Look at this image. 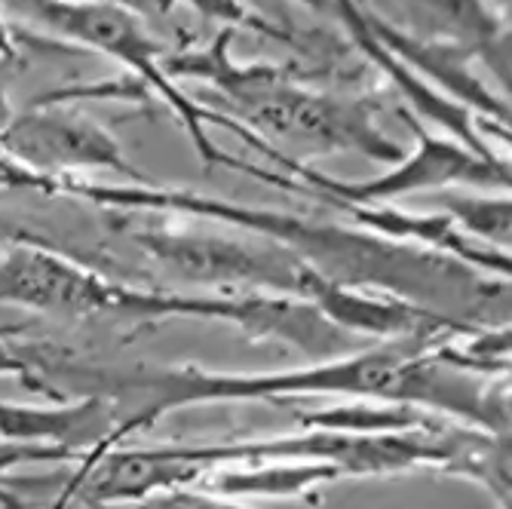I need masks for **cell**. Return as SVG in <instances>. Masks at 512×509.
I'll list each match as a JSON object with an SVG mask.
<instances>
[{
	"mask_svg": "<svg viewBox=\"0 0 512 509\" xmlns=\"http://www.w3.org/2000/svg\"><path fill=\"white\" fill-rule=\"evenodd\" d=\"M283 396H353L414 408L424 405L479 430H491L497 439L509 436L506 396L500 390L494 393L482 375L445 362L436 347H424L421 341L322 359L304 368H289V372L230 375L209 372L200 365H169L138 368L117 381V399L132 402L129 421H135L138 430L188 405L252 399L276 402Z\"/></svg>",
	"mask_w": 512,
	"mask_h": 509,
	"instance_id": "obj_1",
	"label": "cell"
},
{
	"mask_svg": "<svg viewBox=\"0 0 512 509\" xmlns=\"http://www.w3.org/2000/svg\"><path fill=\"white\" fill-rule=\"evenodd\" d=\"M56 194L80 197L105 209H126V212H181L194 218H212L221 224H237L240 230L286 246L298 258H304L319 273L332 276L338 283L359 286V289H405L421 280H436V276L463 273V264L448 255H427L421 249H408L381 237L359 234L347 227L313 224L283 212H264L240 203H227L215 197H200L188 191H166V188H145V184H129V188H114V184H86L77 178H56ZM414 301V295H411Z\"/></svg>",
	"mask_w": 512,
	"mask_h": 509,
	"instance_id": "obj_2",
	"label": "cell"
},
{
	"mask_svg": "<svg viewBox=\"0 0 512 509\" xmlns=\"http://www.w3.org/2000/svg\"><path fill=\"white\" fill-rule=\"evenodd\" d=\"M230 40L234 28H224L203 53H184L175 59L163 56V71L169 77L209 80L234 111L258 129V135H286L310 148L359 151L368 160L399 163L402 148L384 138L362 102L307 92L279 68H240L227 56Z\"/></svg>",
	"mask_w": 512,
	"mask_h": 509,
	"instance_id": "obj_3",
	"label": "cell"
},
{
	"mask_svg": "<svg viewBox=\"0 0 512 509\" xmlns=\"http://www.w3.org/2000/svg\"><path fill=\"white\" fill-rule=\"evenodd\" d=\"M0 10H7L19 25L46 31L53 37H62L68 43H77L83 50H92L99 56H108L129 68L148 89H154L157 96L175 111L181 126L188 129L194 148L200 151L203 163H218L227 169H240L243 160L227 157L206 132V123L237 129V135L255 151L273 157L276 151L264 142L261 135H252L240 120L221 117L209 108H200L194 99H188V92H181L172 77L163 71V46L148 34L142 25V16H135L123 7L114 4H74V0H0Z\"/></svg>",
	"mask_w": 512,
	"mask_h": 509,
	"instance_id": "obj_4",
	"label": "cell"
},
{
	"mask_svg": "<svg viewBox=\"0 0 512 509\" xmlns=\"http://www.w3.org/2000/svg\"><path fill=\"white\" fill-rule=\"evenodd\" d=\"M135 243L148 252V258L194 283H237L243 289L286 295L310 304L325 280V273L270 240L255 243L218 234H194V230L178 227H138Z\"/></svg>",
	"mask_w": 512,
	"mask_h": 509,
	"instance_id": "obj_5",
	"label": "cell"
},
{
	"mask_svg": "<svg viewBox=\"0 0 512 509\" xmlns=\"http://www.w3.org/2000/svg\"><path fill=\"white\" fill-rule=\"evenodd\" d=\"M402 120L417 135V151L405 160H399L390 172L368 178V181H344L325 172H316L310 166H301L289 157H279L276 166L292 172L289 191L322 197L325 203H353V206H384L396 197L417 194V191H436L451 188V184H467V188H509V163L503 157H482L470 151L467 145L454 138L430 135L427 126L417 123L414 114L399 111Z\"/></svg>",
	"mask_w": 512,
	"mask_h": 509,
	"instance_id": "obj_6",
	"label": "cell"
},
{
	"mask_svg": "<svg viewBox=\"0 0 512 509\" xmlns=\"http://www.w3.org/2000/svg\"><path fill=\"white\" fill-rule=\"evenodd\" d=\"M215 319L230 322L240 332L258 341H279L295 350L316 356L319 362L332 353L350 350L353 335L332 326L313 304L286 295H178V292H148L135 295V319Z\"/></svg>",
	"mask_w": 512,
	"mask_h": 509,
	"instance_id": "obj_7",
	"label": "cell"
},
{
	"mask_svg": "<svg viewBox=\"0 0 512 509\" xmlns=\"http://www.w3.org/2000/svg\"><path fill=\"white\" fill-rule=\"evenodd\" d=\"M132 286L31 237L0 243V301L56 316H129Z\"/></svg>",
	"mask_w": 512,
	"mask_h": 509,
	"instance_id": "obj_8",
	"label": "cell"
},
{
	"mask_svg": "<svg viewBox=\"0 0 512 509\" xmlns=\"http://www.w3.org/2000/svg\"><path fill=\"white\" fill-rule=\"evenodd\" d=\"M0 157L43 178H62L77 169H114L135 184L142 181V172L96 120L62 105H34L10 120L0 129Z\"/></svg>",
	"mask_w": 512,
	"mask_h": 509,
	"instance_id": "obj_9",
	"label": "cell"
},
{
	"mask_svg": "<svg viewBox=\"0 0 512 509\" xmlns=\"http://www.w3.org/2000/svg\"><path fill=\"white\" fill-rule=\"evenodd\" d=\"M335 10H338V16L344 19L347 31L353 34L356 46L365 53V59H371V62H375V65L390 77V83L408 99V108H411L414 114H421V117L433 120L436 126H442L445 132L454 135V142L467 145L470 151H476V154H482V157H497V154L488 148L485 138H482V132H479V126H476L470 108H463L457 99L445 96L442 89H436L433 83L421 80L411 68H405L390 50H384V46H381L375 37H371V31H368V25H365V19H362V7L356 4V0H335Z\"/></svg>",
	"mask_w": 512,
	"mask_h": 509,
	"instance_id": "obj_10",
	"label": "cell"
},
{
	"mask_svg": "<svg viewBox=\"0 0 512 509\" xmlns=\"http://www.w3.org/2000/svg\"><path fill=\"white\" fill-rule=\"evenodd\" d=\"M362 19H365V25L371 31V37H375L384 46V50H390L405 68H411L421 80L439 83L442 89L454 92L457 102L463 108L482 111L485 117L509 126V108H506V102H500L494 92L467 68V59L470 56L451 50V46H442V43H430V40L414 37L405 28H396V25L378 19L375 13H368L365 7H362Z\"/></svg>",
	"mask_w": 512,
	"mask_h": 509,
	"instance_id": "obj_11",
	"label": "cell"
},
{
	"mask_svg": "<svg viewBox=\"0 0 512 509\" xmlns=\"http://www.w3.org/2000/svg\"><path fill=\"white\" fill-rule=\"evenodd\" d=\"M117 424V408L105 396H86L71 405H16L0 399V442L65 445L86 451Z\"/></svg>",
	"mask_w": 512,
	"mask_h": 509,
	"instance_id": "obj_12",
	"label": "cell"
},
{
	"mask_svg": "<svg viewBox=\"0 0 512 509\" xmlns=\"http://www.w3.org/2000/svg\"><path fill=\"white\" fill-rule=\"evenodd\" d=\"M411 13L408 34L451 46V50L473 56L491 53L503 46V25L488 10L485 0H399Z\"/></svg>",
	"mask_w": 512,
	"mask_h": 509,
	"instance_id": "obj_13",
	"label": "cell"
},
{
	"mask_svg": "<svg viewBox=\"0 0 512 509\" xmlns=\"http://www.w3.org/2000/svg\"><path fill=\"white\" fill-rule=\"evenodd\" d=\"M203 476L209 494L221 497H304L316 485L338 482L341 470L313 460H261V464H215Z\"/></svg>",
	"mask_w": 512,
	"mask_h": 509,
	"instance_id": "obj_14",
	"label": "cell"
},
{
	"mask_svg": "<svg viewBox=\"0 0 512 509\" xmlns=\"http://www.w3.org/2000/svg\"><path fill=\"white\" fill-rule=\"evenodd\" d=\"M301 430H338V433H408L424 421L414 405L399 402H350L338 408H322L298 414Z\"/></svg>",
	"mask_w": 512,
	"mask_h": 509,
	"instance_id": "obj_15",
	"label": "cell"
},
{
	"mask_svg": "<svg viewBox=\"0 0 512 509\" xmlns=\"http://www.w3.org/2000/svg\"><path fill=\"white\" fill-rule=\"evenodd\" d=\"M442 215H448L463 237L482 243L497 252H509L512 203L509 194L497 197H470V194H442Z\"/></svg>",
	"mask_w": 512,
	"mask_h": 509,
	"instance_id": "obj_16",
	"label": "cell"
},
{
	"mask_svg": "<svg viewBox=\"0 0 512 509\" xmlns=\"http://www.w3.org/2000/svg\"><path fill=\"white\" fill-rule=\"evenodd\" d=\"M83 451L65 445H34V442H0V509H25L22 497L13 494L4 482L7 473L22 464H77Z\"/></svg>",
	"mask_w": 512,
	"mask_h": 509,
	"instance_id": "obj_17",
	"label": "cell"
},
{
	"mask_svg": "<svg viewBox=\"0 0 512 509\" xmlns=\"http://www.w3.org/2000/svg\"><path fill=\"white\" fill-rule=\"evenodd\" d=\"M92 509H252V506L240 503L237 497H221V494L194 491V488H172V491H160L135 503L92 506Z\"/></svg>",
	"mask_w": 512,
	"mask_h": 509,
	"instance_id": "obj_18",
	"label": "cell"
},
{
	"mask_svg": "<svg viewBox=\"0 0 512 509\" xmlns=\"http://www.w3.org/2000/svg\"><path fill=\"white\" fill-rule=\"evenodd\" d=\"M138 430V424L135 421H117V427L108 433V436H102L96 445L92 448H86L83 451V457L77 460V470L68 476V482H65V491L46 506V509H71V500H77V494L83 491V485H86V479H89V473H92V467H96V460L108 451V448H114V445H120V439H126L129 433H135Z\"/></svg>",
	"mask_w": 512,
	"mask_h": 509,
	"instance_id": "obj_19",
	"label": "cell"
},
{
	"mask_svg": "<svg viewBox=\"0 0 512 509\" xmlns=\"http://www.w3.org/2000/svg\"><path fill=\"white\" fill-rule=\"evenodd\" d=\"M188 4H191L197 13L224 22L227 28H252V31H261V34L283 37L270 22H264V19H258L252 10H246V7L240 4V0H188Z\"/></svg>",
	"mask_w": 512,
	"mask_h": 509,
	"instance_id": "obj_20",
	"label": "cell"
},
{
	"mask_svg": "<svg viewBox=\"0 0 512 509\" xmlns=\"http://www.w3.org/2000/svg\"><path fill=\"white\" fill-rule=\"evenodd\" d=\"M74 4H114L135 16H163L169 13L172 0H74Z\"/></svg>",
	"mask_w": 512,
	"mask_h": 509,
	"instance_id": "obj_21",
	"label": "cell"
},
{
	"mask_svg": "<svg viewBox=\"0 0 512 509\" xmlns=\"http://www.w3.org/2000/svg\"><path fill=\"white\" fill-rule=\"evenodd\" d=\"M0 375H19V378L25 381V387L40 390V387L31 381V365H28L16 350H10V347H4V344H0ZM40 393H43V390H40Z\"/></svg>",
	"mask_w": 512,
	"mask_h": 509,
	"instance_id": "obj_22",
	"label": "cell"
},
{
	"mask_svg": "<svg viewBox=\"0 0 512 509\" xmlns=\"http://www.w3.org/2000/svg\"><path fill=\"white\" fill-rule=\"evenodd\" d=\"M16 53V40H13V25L7 22V16L0 13V59H13Z\"/></svg>",
	"mask_w": 512,
	"mask_h": 509,
	"instance_id": "obj_23",
	"label": "cell"
},
{
	"mask_svg": "<svg viewBox=\"0 0 512 509\" xmlns=\"http://www.w3.org/2000/svg\"><path fill=\"white\" fill-rule=\"evenodd\" d=\"M7 335H13V329L10 326H0V338H7Z\"/></svg>",
	"mask_w": 512,
	"mask_h": 509,
	"instance_id": "obj_24",
	"label": "cell"
}]
</instances>
